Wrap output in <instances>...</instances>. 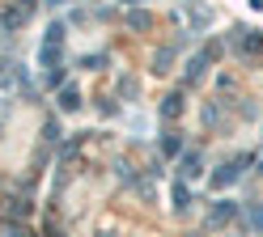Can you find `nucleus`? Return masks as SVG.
<instances>
[{
  "mask_svg": "<svg viewBox=\"0 0 263 237\" xmlns=\"http://www.w3.org/2000/svg\"><path fill=\"white\" fill-rule=\"evenodd\" d=\"M234 203H221V208H212V225H225V220H234Z\"/></svg>",
  "mask_w": 263,
  "mask_h": 237,
  "instance_id": "f257e3e1",
  "label": "nucleus"
},
{
  "mask_svg": "<svg viewBox=\"0 0 263 237\" xmlns=\"http://www.w3.org/2000/svg\"><path fill=\"white\" fill-rule=\"evenodd\" d=\"M127 26H132V30H149L153 17H149V13H127Z\"/></svg>",
  "mask_w": 263,
  "mask_h": 237,
  "instance_id": "f03ea898",
  "label": "nucleus"
},
{
  "mask_svg": "<svg viewBox=\"0 0 263 237\" xmlns=\"http://www.w3.org/2000/svg\"><path fill=\"white\" fill-rule=\"evenodd\" d=\"M183 174H187V178L200 174V152H187V157H183Z\"/></svg>",
  "mask_w": 263,
  "mask_h": 237,
  "instance_id": "7ed1b4c3",
  "label": "nucleus"
},
{
  "mask_svg": "<svg viewBox=\"0 0 263 237\" xmlns=\"http://www.w3.org/2000/svg\"><path fill=\"white\" fill-rule=\"evenodd\" d=\"M60 106H64V110H77V106H81V93H77V89H64V93H60Z\"/></svg>",
  "mask_w": 263,
  "mask_h": 237,
  "instance_id": "20e7f679",
  "label": "nucleus"
},
{
  "mask_svg": "<svg viewBox=\"0 0 263 237\" xmlns=\"http://www.w3.org/2000/svg\"><path fill=\"white\" fill-rule=\"evenodd\" d=\"M178 110H183V97H178V93H174V97H166V106H161V114H166V118H174Z\"/></svg>",
  "mask_w": 263,
  "mask_h": 237,
  "instance_id": "39448f33",
  "label": "nucleus"
},
{
  "mask_svg": "<svg viewBox=\"0 0 263 237\" xmlns=\"http://www.w3.org/2000/svg\"><path fill=\"white\" fill-rule=\"evenodd\" d=\"M170 60H174V47H161V51H157V68H161V64H170Z\"/></svg>",
  "mask_w": 263,
  "mask_h": 237,
  "instance_id": "423d86ee",
  "label": "nucleus"
},
{
  "mask_svg": "<svg viewBox=\"0 0 263 237\" xmlns=\"http://www.w3.org/2000/svg\"><path fill=\"white\" fill-rule=\"evenodd\" d=\"M178 148H183V140H178V135L170 131V135H166V152H178Z\"/></svg>",
  "mask_w": 263,
  "mask_h": 237,
  "instance_id": "0eeeda50",
  "label": "nucleus"
},
{
  "mask_svg": "<svg viewBox=\"0 0 263 237\" xmlns=\"http://www.w3.org/2000/svg\"><path fill=\"white\" fill-rule=\"evenodd\" d=\"M30 5H34V0H26V9H30Z\"/></svg>",
  "mask_w": 263,
  "mask_h": 237,
  "instance_id": "6e6552de",
  "label": "nucleus"
},
{
  "mask_svg": "<svg viewBox=\"0 0 263 237\" xmlns=\"http://www.w3.org/2000/svg\"><path fill=\"white\" fill-rule=\"evenodd\" d=\"M51 5H64V0H51Z\"/></svg>",
  "mask_w": 263,
  "mask_h": 237,
  "instance_id": "1a4fd4ad",
  "label": "nucleus"
}]
</instances>
